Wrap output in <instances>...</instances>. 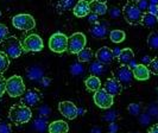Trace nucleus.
I'll list each match as a JSON object with an SVG mask.
<instances>
[{"label":"nucleus","mask_w":158,"mask_h":133,"mask_svg":"<svg viewBox=\"0 0 158 133\" xmlns=\"http://www.w3.org/2000/svg\"><path fill=\"white\" fill-rule=\"evenodd\" d=\"M8 118L10 120L16 124V125H23V124H26L31 120L32 118V112L31 108L25 106L23 103H16L13 105L11 108H10V112H8Z\"/></svg>","instance_id":"1"},{"label":"nucleus","mask_w":158,"mask_h":133,"mask_svg":"<svg viewBox=\"0 0 158 133\" xmlns=\"http://www.w3.org/2000/svg\"><path fill=\"white\" fill-rule=\"evenodd\" d=\"M123 16L128 24L131 25H138L142 24V19L144 16V12L140 11L135 2L128 1L123 8Z\"/></svg>","instance_id":"2"},{"label":"nucleus","mask_w":158,"mask_h":133,"mask_svg":"<svg viewBox=\"0 0 158 133\" xmlns=\"http://www.w3.org/2000/svg\"><path fill=\"white\" fill-rule=\"evenodd\" d=\"M6 92L11 98H18L25 93V85L22 76L13 75L6 80Z\"/></svg>","instance_id":"3"},{"label":"nucleus","mask_w":158,"mask_h":133,"mask_svg":"<svg viewBox=\"0 0 158 133\" xmlns=\"http://www.w3.org/2000/svg\"><path fill=\"white\" fill-rule=\"evenodd\" d=\"M4 51L10 58H18L19 56L23 54L24 47L23 44L18 40L17 37H7L4 42Z\"/></svg>","instance_id":"4"},{"label":"nucleus","mask_w":158,"mask_h":133,"mask_svg":"<svg viewBox=\"0 0 158 133\" xmlns=\"http://www.w3.org/2000/svg\"><path fill=\"white\" fill-rule=\"evenodd\" d=\"M86 44H87L86 36L82 32H75L68 38V48H67V50L70 54H76L77 55L83 48H86Z\"/></svg>","instance_id":"5"},{"label":"nucleus","mask_w":158,"mask_h":133,"mask_svg":"<svg viewBox=\"0 0 158 133\" xmlns=\"http://www.w3.org/2000/svg\"><path fill=\"white\" fill-rule=\"evenodd\" d=\"M49 48L56 54H62L68 48V37L61 32H56L49 39Z\"/></svg>","instance_id":"6"},{"label":"nucleus","mask_w":158,"mask_h":133,"mask_svg":"<svg viewBox=\"0 0 158 133\" xmlns=\"http://www.w3.org/2000/svg\"><path fill=\"white\" fill-rule=\"evenodd\" d=\"M12 24L16 29L22 30V31H29V30L35 29V26H36V22L33 19V17L26 15V13L15 16L12 19Z\"/></svg>","instance_id":"7"},{"label":"nucleus","mask_w":158,"mask_h":133,"mask_svg":"<svg viewBox=\"0 0 158 133\" xmlns=\"http://www.w3.org/2000/svg\"><path fill=\"white\" fill-rule=\"evenodd\" d=\"M94 102L95 105L99 107V108H102V110H108L111 108L114 103V96L111 94H108L105 89H99L94 92Z\"/></svg>","instance_id":"8"},{"label":"nucleus","mask_w":158,"mask_h":133,"mask_svg":"<svg viewBox=\"0 0 158 133\" xmlns=\"http://www.w3.org/2000/svg\"><path fill=\"white\" fill-rule=\"evenodd\" d=\"M114 78H117L120 85L124 87H127L131 85L132 82V78H133V71L132 69L125 65V64H121L120 67H118L115 70H114Z\"/></svg>","instance_id":"9"},{"label":"nucleus","mask_w":158,"mask_h":133,"mask_svg":"<svg viewBox=\"0 0 158 133\" xmlns=\"http://www.w3.org/2000/svg\"><path fill=\"white\" fill-rule=\"evenodd\" d=\"M23 47L25 51H31V52H38L44 48L43 39L38 35H30L25 37L23 42Z\"/></svg>","instance_id":"10"},{"label":"nucleus","mask_w":158,"mask_h":133,"mask_svg":"<svg viewBox=\"0 0 158 133\" xmlns=\"http://www.w3.org/2000/svg\"><path fill=\"white\" fill-rule=\"evenodd\" d=\"M58 110L64 118L74 120L79 115V108L75 106V103L71 101H62L58 103Z\"/></svg>","instance_id":"11"},{"label":"nucleus","mask_w":158,"mask_h":133,"mask_svg":"<svg viewBox=\"0 0 158 133\" xmlns=\"http://www.w3.org/2000/svg\"><path fill=\"white\" fill-rule=\"evenodd\" d=\"M40 100H42V94L37 89H29V90H25V93L23 94L22 103L31 108L37 106Z\"/></svg>","instance_id":"12"},{"label":"nucleus","mask_w":158,"mask_h":133,"mask_svg":"<svg viewBox=\"0 0 158 133\" xmlns=\"http://www.w3.org/2000/svg\"><path fill=\"white\" fill-rule=\"evenodd\" d=\"M95 57H96V60H98L99 62L108 65V64H111V63L114 61L115 55H114V52H113L112 49H110L108 47H102L96 51Z\"/></svg>","instance_id":"13"},{"label":"nucleus","mask_w":158,"mask_h":133,"mask_svg":"<svg viewBox=\"0 0 158 133\" xmlns=\"http://www.w3.org/2000/svg\"><path fill=\"white\" fill-rule=\"evenodd\" d=\"M103 89H105L108 94L115 96V95H119L121 93L123 86L120 85V82H119L117 78L110 77L106 80V82H105V85H103Z\"/></svg>","instance_id":"14"},{"label":"nucleus","mask_w":158,"mask_h":133,"mask_svg":"<svg viewBox=\"0 0 158 133\" xmlns=\"http://www.w3.org/2000/svg\"><path fill=\"white\" fill-rule=\"evenodd\" d=\"M73 12L77 18L87 17L90 13V2H88L87 0H79L73 10Z\"/></svg>","instance_id":"15"},{"label":"nucleus","mask_w":158,"mask_h":133,"mask_svg":"<svg viewBox=\"0 0 158 133\" xmlns=\"http://www.w3.org/2000/svg\"><path fill=\"white\" fill-rule=\"evenodd\" d=\"M133 71V77L135 80H138V81H146V80H149L150 77V70H149V68H148V65H145V64H137L135 68L132 69Z\"/></svg>","instance_id":"16"},{"label":"nucleus","mask_w":158,"mask_h":133,"mask_svg":"<svg viewBox=\"0 0 158 133\" xmlns=\"http://www.w3.org/2000/svg\"><path fill=\"white\" fill-rule=\"evenodd\" d=\"M89 33L94 37V38L101 39L103 37H106V35L108 33V29L106 25H103L102 23H95L92 25V27L89 29Z\"/></svg>","instance_id":"17"},{"label":"nucleus","mask_w":158,"mask_h":133,"mask_svg":"<svg viewBox=\"0 0 158 133\" xmlns=\"http://www.w3.org/2000/svg\"><path fill=\"white\" fill-rule=\"evenodd\" d=\"M49 133H68L69 125L64 120H56L48 126Z\"/></svg>","instance_id":"18"},{"label":"nucleus","mask_w":158,"mask_h":133,"mask_svg":"<svg viewBox=\"0 0 158 133\" xmlns=\"http://www.w3.org/2000/svg\"><path fill=\"white\" fill-rule=\"evenodd\" d=\"M117 57H118V61L120 62V64L128 65V63L131 62L132 60H135V52L132 51V49L125 48V49H123L120 51V54Z\"/></svg>","instance_id":"19"},{"label":"nucleus","mask_w":158,"mask_h":133,"mask_svg":"<svg viewBox=\"0 0 158 133\" xmlns=\"http://www.w3.org/2000/svg\"><path fill=\"white\" fill-rule=\"evenodd\" d=\"M85 85H86L88 90L96 92V90H99V89L101 88V81H100V78L98 77V76L90 75V76H88V77L86 78Z\"/></svg>","instance_id":"20"},{"label":"nucleus","mask_w":158,"mask_h":133,"mask_svg":"<svg viewBox=\"0 0 158 133\" xmlns=\"http://www.w3.org/2000/svg\"><path fill=\"white\" fill-rule=\"evenodd\" d=\"M90 12H93L98 16H103V15H106L108 12V8H107V5L105 2L93 0L90 2Z\"/></svg>","instance_id":"21"},{"label":"nucleus","mask_w":158,"mask_h":133,"mask_svg":"<svg viewBox=\"0 0 158 133\" xmlns=\"http://www.w3.org/2000/svg\"><path fill=\"white\" fill-rule=\"evenodd\" d=\"M26 74H27V77L30 78V80H32V81H38V82H40V80L44 77L43 70L40 69V67H37V65L30 67V68L26 70Z\"/></svg>","instance_id":"22"},{"label":"nucleus","mask_w":158,"mask_h":133,"mask_svg":"<svg viewBox=\"0 0 158 133\" xmlns=\"http://www.w3.org/2000/svg\"><path fill=\"white\" fill-rule=\"evenodd\" d=\"M79 0H58L57 1V10L58 12H67L74 10L76 2Z\"/></svg>","instance_id":"23"},{"label":"nucleus","mask_w":158,"mask_h":133,"mask_svg":"<svg viewBox=\"0 0 158 133\" xmlns=\"http://www.w3.org/2000/svg\"><path fill=\"white\" fill-rule=\"evenodd\" d=\"M158 23V19L157 17L155 16V15H152L150 12H148V13H144V16H143V19H142V24L144 26H146V27H155Z\"/></svg>","instance_id":"24"},{"label":"nucleus","mask_w":158,"mask_h":133,"mask_svg":"<svg viewBox=\"0 0 158 133\" xmlns=\"http://www.w3.org/2000/svg\"><path fill=\"white\" fill-rule=\"evenodd\" d=\"M89 71L92 75H95V76H99L103 74L106 71V64H102L101 62L96 61V62H92L90 65H89Z\"/></svg>","instance_id":"25"},{"label":"nucleus","mask_w":158,"mask_h":133,"mask_svg":"<svg viewBox=\"0 0 158 133\" xmlns=\"http://www.w3.org/2000/svg\"><path fill=\"white\" fill-rule=\"evenodd\" d=\"M77 58H79L80 62H82V63L90 62L92 58H93V51H92V49H89V48H83L79 54H77Z\"/></svg>","instance_id":"26"},{"label":"nucleus","mask_w":158,"mask_h":133,"mask_svg":"<svg viewBox=\"0 0 158 133\" xmlns=\"http://www.w3.org/2000/svg\"><path fill=\"white\" fill-rule=\"evenodd\" d=\"M125 37H126V35H125V32L123 31V30H113V31L110 32V38L113 43H121V42H124L125 40Z\"/></svg>","instance_id":"27"},{"label":"nucleus","mask_w":158,"mask_h":133,"mask_svg":"<svg viewBox=\"0 0 158 133\" xmlns=\"http://www.w3.org/2000/svg\"><path fill=\"white\" fill-rule=\"evenodd\" d=\"M10 67V57H8L5 51H0V75H2Z\"/></svg>","instance_id":"28"},{"label":"nucleus","mask_w":158,"mask_h":133,"mask_svg":"<svg viewBox=\"0 0 158 133\" xmlns=\"http://www.w3.org/2000/svg\"><path fill=\"white\" fill-rule=\"evenodd\" d=\"M148 45L152 50H158V31L151 32L148 37Z\"/></svg>","instance_id":"29"},{"label":"nucleus","mask_w":158,"mask_h":133,"mask_svg":"<svg viewBox=\"0 0 158 133\" xmlns=\"http://www.w3.org/2000/svg\"><path fill=\"white\" fill-rule=\"evenodd\" d=\"M127 110H128V113H130L131 115H133V117H138V115L140 114L142 107H140V105H139V103H130V105L127 106Z\"/></svg>","instance_id":"30"},{"label":"nucleus","mask_w":158,"mask_h":133,"mask_svg":"<svg viewBox=\"0 0 158 133\" xmlns=\"http://www.w3.org/2000/svg\"><path fill=\"white\" fill-rule=\"evenodd\" d=\"M82 62H77V63H74V64H71L70 67V73L73 75H75V76H77V75H81L83 71H85V68L82 67Z\"/></svg>","instance_id":"31"},{"label":"nucleus","mask_w":158,"mask_h":133,"mask_svg":"<svg viewBox=\"0 0 158 133\" xmlns=\"http://www.w3.org/2000/svg\"><path fill=\"white\" fill-rule=\"evenodd\" d=\"M148 68H149L150 73L155 74V75H158V58L151 60V62L148 64Z\"/></svg>","instance_id":"32"},{"label":"nucleus","mask_w":158,"mask_h":133,"mask_svg":"<svg viewBox=\"0 0 158 133\" xmlns=\"http://www.w3.org/2000/svg\"><path fill=\"white\" fill-rule=\"evenodd\" d=\"M8 37V29L6 25L0 23V43H2Z\"/></svg>","instance_id":"33"},{"label":"nucleus","mask_w":158,"mask_h":133,"mask_svg":"<svg viewBox=\"0 0 158 133\" xmlns=\"http://www.w3.org/2000/svg\"><path fill=\"white\" fill-rule=\"evenodd\" d=\"M135 4H137L138 8H139L140 11H143L144 13H145V11L149 8V5H150V4H149V0H138Z\"/></svg>","instance_id":"34"},{"label":"nucleus","mask_w":158,"mask_h":133,"mask_svg":"<svg viewBox=\"0 0 158 133\" xmlns=\"http://www.w3.org/2000/svg\"><path fill=\"white\" fill-rule=\"evenodd\" d=\"M0 133H12V127L7 123L0 121Z\"/></svg>","instance_id":"35"},{"label":"nucleus","mask_w":158,"mask_h":133,"mask_svg":"<svg viewBox=\"0 0 158 133\" xmlns=\"http://www.w3.org/2000/svg\"><path fill=\"white\" fill-rule=\"evenodd\" d=\"M45 123H47V118L40 117L38 120H36V121H35V124H36V128H37V130H43V127H45Z\"/></svg>","instance_id":"36"},{"label":"nucleus","mask_w":158,"mask_h":133,"mask_svg":"<svg viewBox=\"0 0 158 133\" xmlns=\"http://www.w3.org/2000/svg\"><path fill=\"white\" fill-rule=\"evenodd\" d=\"M5 92H6V80L2 75H0V98L4 95Z\"/></svg>","instance_id":"37"},{"label":"nucleus","mask_w":158,"mask_h":133,"mask_svg":"<svg viewBox=\"0 0 158 133\" xmlns=\"http://www.w3.org/2000/svg\"><path fill=\"white\" fill-rule=\"evenodd\" d=\"M87 17H88V22L92 24V25L99 22V20H98V19H99V18H98V15H95V13H93V12H90Z\"/></svg>","instance_id":"38"},{"label":"nucleus","mask_w":158,"mask_h":133,"mask_svg":"<svg viewBox=\"0 0 158 133\" xmlns=\"http://www.w3.org/2000/svg\"><path fill=\"white\" fill-rule=\"evenodd\" d=\"M40 117L43 118H49V115H50V110H49V107H43L42 110H40Z\"/></svg>","instance_id":"39"},{"label":"nucleus","mask_w":158,"mask_h":133,"mask_svg":"<svg viewBox=\"0 0 158 133\" xmlns=\"http://www.w3.org/2000/svg\"><path fill=\"white\" fill-rule=\"evenodd\" d=\"M117 118V113L115 112H110V113H107V115L103 118L105 120H110L111 123H113V120Z\"/></svg>","instance_id":"40"},{"label":"nucleus","mask_w":158,"mask_h":133,"mask_svg":"<svg viewBox=\"0 0 158 133\" xmlns=\"http://www.w3.org/2000/svg\"><path fill=\"white\" fill-rule=\"evenodd\" d=\"M148 10H149V12H150V13H152V15H155V16H156V15H157V11H158V5L150 4Z\"/></svg>","instance_id":"41"},{"label":"nucleus","mask_w":158,"mask_h":133,"mask_svg":"<svg viewBox=\"0 0 158 133\" xmlns=\"http://www.w3.org/2000/svg\"><path fill=\"white\" fill-rule=\"evenodd\" d=\"M40 83H42V86L43 87H48L49 86V85H50V82H51V80H50V78L49 77H47V76H44V77L42 78V80H40Z\"/></svg>","instance_id":"42"},{"label":"nucleus","mask_w":158,"mask_h":133,"mask_svg":"<svg viewBox=\"0 0 158 133\" xmlns=\"http://www.w3.org/2000/svg\"><path fill=\"white\" fill-rule=\"evenodd\" d=\"M110 13H111L112 17H118L120 15V10L118 7H112L110 10Z\"/></svg>","instance_id":"43"},{"label":"nucleus","mask_w":158,"mask_h":133,"mask_svg":"<svg viewBox=\"0 0 158 133\" xmlns=\"http://www.w3.org/2000/svg\"><path fill=\"white\" fill-rule=\"evenodd\" d=\"M148 133H158V124H155V125H152L148 130Z\"/></svg>","instance_id":"44"},{"label":"nucleus","mask_w":158,"mask_h":133,"mask_svg":"<svg viewBox=\"0 0 158 133\" xmlns=\"http://www.w3.org/2000/svg\"><path fill=\"white\" fill-rule=\"evenodd\" d=\"M110 132H117V125L114 123L110 124Z\"/></svg>","instance_id":"45"},{"label":"nucleus","mask_w":158,"mask_h":133,"mask_svg":"<svg viewBox=\"0 0 158 133\" xmlns=\"http://www.w3.org/2000/svg\"><path fill=\"white\" fill-rule=\"evenodd\" d=\"M151 62V58H149V56H144L143 57V64H149V63Z\"/></svg>","instance_id":"46"},{"label":"nucleus","mask_w":158,"mask_h":133,"mask_svg":"<svg viewBox=\"0 0 158 133\" xmlns=\"http://www.w3.org/2000/svg\"><path fill=\"white\" fill-rule=\"evenodd\" d=\"M92 132L93 133H101V128H99V127H95L92 130Z\"/></svg>","instance_id":"47"},{"label":"nucleus","mask_w":158,"mask_h":133,"mask_svg":"<svg viewBox=\"0 0 158 133\" xmlns=\"http://www.w3.org/2000/svg\"><path fill=\"white\" fill-rule=\"evenodd\" d=\"M150 4H155V5H158V0H150Z\"/></svg>","instance_id":"48"},{"label":"nucleus","mask_w":158,"mask_h":133,"mask_svg":"<svg viewBox=\"0 0 158 133\" xmlns=\"http://www.w3.org/2000/svg\"><path fill=\"white\" fill-rule=\"evenodd\" d=\"M95 1H100V2H105V4H106L108 0H95Z\"/></svg>","instance_id":"49"},{"label":"nucleus","mask_w":158,"mask_h":133,"mask_svg":"<svg viewBox=\"0 0 158 133\" xmlns=\"http://www.w3.org/2000/svg\"><path fill=\"white\" fill-rule=\"evenodd\" d=\"M130 1H132V2H137L138 0H130Z\"/></svg>","instance_id":"50"},{"label":"nucleus","mask_w":158,"mask_h":133,"mask_svg":"<svg viewBox=\"0 0 158 133\" xmlns=\"http://www.w3.org/2000/svg\"><path fill=\"white\" fill-rule=\"evenodd\" d=\"M156 17H157V19H158V11H157V15H156Z\"/></svg>","instance_id":"51"},{"label":"nucleus","mask_w":158,"mask_h":133,"mask_svg":"<svg viewBox=\"0 0 158 133\" xmlns=\"http://www.w3.org/2000/svg\"><path fill=\"white\" fill-rule=\"evenodd\" d=\"M108 133H117V132H108Z\"/></svg>","instance_id":"52"},{"label":"nucleus","mask_w":158,"mask_h":133,"mask_svg":"<svg viewBox=\"0 0 158 133\" xmlns=\"http://www.w3.org/2000/svg\"><path fill=\"white\" fill-rule=\"evenodd\" d=\"M0 16H1V12H0Z\"/></svg>","instance_id":"53"},{"label":"nucleus","mask_w":158,"mask_h":133,"mask_svg":"<svg viewBox=\"0 0 158 133\" xmlns=\"http://www.w3.org/2000/svg\"><path fill=\"white\" fill-rule=\"evenodd\" d=\"M157 101H158V96H157Z\"/></svg>","instance_id":"54"},{"label":"nucleus","mask_w":158,"mask_h":133,"mask_svg":"<svg viewBox=\"0 0 158 133\" xmlns=\"http://www.w3.org/2000/svg\"><path fill=\"white\" fill-rule=\"evenodd\" d=\"M135 133H139V132H135Z\"/></svg>","instance_id":"55"}]
</instances>
